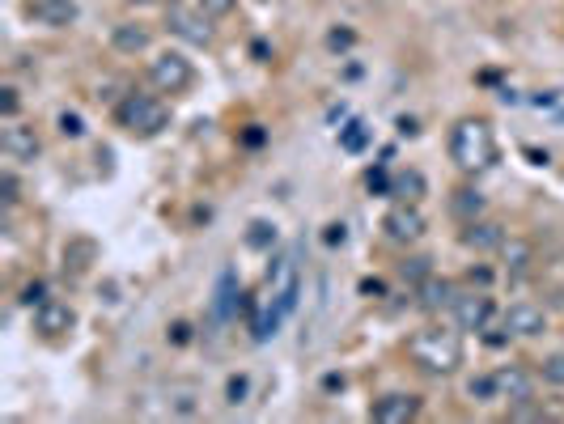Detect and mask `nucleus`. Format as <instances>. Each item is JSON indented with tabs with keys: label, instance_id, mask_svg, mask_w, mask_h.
I'll return each instance as SVG.
<instances>
[{
	"label": "nucleus",
	"instance_id": "nucleus-18",
	"mask_svg": "<svg viewBox=\"0 0 564 424\" xmlns=\"http://www.w3.org/2000/svg\"><path fill=\"white\" fill-rule=\"evenodd\" d=\"M391 196L416 204L420 196H425V174H420V170H403V174H395V179H391Z\"/></svg>",
	"mask_w": 564,
	"mask_h": 424
},
{
	"label": "nucleus",
	"instance_id": "nucleus-32",
	"mask_svg": "<svg viewBox=\"0 0 564 424\" xmlns=\"http://www.w3.org/2000/svg\"><path fill=\"white\" fill-rule=\"evenodd\" d=\"M170 340H174V344H187V340H191V327H187V323H174V327H170Z\"/></svg>",
	"mask_w": 564,
	"mask_h": 424
},
{
	"label": "nucleus",
	"instance_id": "nucleus-7",
	"mask_svg": "<svg viewBox=\"0 0 564 424\" xmlns=\"http://www.w3.org/2000/svg\"><path fill=\"white\" fill-rule=\"evenodd\" d=\"M450 314H454L458 331H484L492 323V314H497V306H492L488 293H475L471 289V293H454Z\"/></svg>",
	"mask_w": 564,
	"mask_h": 424
},
{
	"label": "nucleus",
	"instance_id": "nucleus-35",
	"mask_svg": "<svg viewBox=\"0 0 564 424\" xmlns=\"http://www.w3.org/2000/svg\"><path fill=\"white\" fill-rule=\"evenodd\" d=\"M344 238H348V234H344V225H327V242H331V246L344 242Z\"/></svg>",
	"mask_w": 564,
	"mask_h": 424
},
{
	"label": "nucleus",
	"instance_id": "nucleus-31",
	"mask_svg": "<svg viewBox=\"0 0 564 424\" xmlns=\"http://www.w3.org/2000/svg\"><path fill=\"white\" fill-rule=\"evenodd\" d=\"M327 43L336 47V51H340V47H352V34H348V30H331V34H327Z\"/></svg>",
	"mask_w": 564,
	"mask_h": 424
},
{
	"label": "nucleus",
	"instance_id": "nucleus-24",
	"mask_svg": "<svg viewBox=\"0 0 564 424\" xmlns=\"http://www.w3.org/2000/svg\"><path fill=\"white\" fill-rule=\"evenodd\" d=\"M0 111H5V119H17V111H22V98H17L13 85H5V90H0Z\"/></svg>",
	"mask_w": 564,
	"mask_h": 424
},
{
	"label": "nucleus",
	"instance_id": "nucleus-19",
	"mask_svg": "<svg viewBox=\"0 0 564 424\" xmlns=\"http://www.w3.org/2000/svg\"><path fill=\"white\" fill-rule=\"evenodd\" d=\"M450 208L458 212V217H463V221H475V217H484V196H480V191H471V187H458L454 191V200H450Z\"/></svg>",
	"mask_w": 564,
	"mask_h": 424
},
{
	"label": "nucleus",
	"instance_id": "nucleus-22",
	"mask_svg": "<svg viewBox=\"0 0 564 424\" xmlns=\"http://www.w3.org/2000/svg\"><path fill=\"white\" fill-rule=\"evenodd\" d=\"M543 382L564 386V352H552V357L543 361Z\"/></svg>",
	"mask_w": 564,
	"mask_h": 424
},
{
	"label": "nucleus",
	"instance_id": "nucleus-21",
	"mask_svg": "<svg viewBox=\"0 0 564 424\" xmlns=\"http://www.w3.org/2000/svg\"><path fill=\"white\" fill-rule=\"evenodd\" d=\"M365 140H369L365 123H348V128L340 132V145H344L348 153H361V149H365Z\"/></svg>",
	"mask_w": 564,
	"mask_h": 424
},
{
	"label": "nucleus",
	"instance_id": "nucleus-23",
	"mask_svg": "<svg viewBox=\"0 0 564 424\" xmlns=\"http://www.w3.org/2000/svg\"><path fill=\"white\" fill-rule=\"evenodd\" d=\"M60 136H68V140L85 136V123H81V115H77V111H64V115H60Z\"/></svg>",
	"mask_w": 564,
	"mask_h": 424
},
{
	"label": "nucleus",
	"instance_id": "nucleus-36",
	"mask_svg": "<svg viewBox=\"0 0 564 424\" xmlns=\"http://www.w3.org/2000/svg\"><path fill=\"white\" fill-rule=\"evenodd\" d=\"M132 5H157V0H132Z\"/></svg>",
	"mask_w": 564,
	"mask_h": 424
},
{
	"label": "nucleus",
	"instance_id": "nucleus-28",
	"mask_svg": "<svg viewBox=\"0 0 564 424\" xmlns=\"http://www.w3.org/2000/svg\"><path fill=\"white\" fill-rule=\"evenodd\" d=\"M234 5H238V0H200V9H204L208 17H225V13H234Z\"/></svg>",
	"mask_w": 564,
	"mask_h": 424
},
{
	"label": "nucleus",
	"instance_id": "nucleus-14",
	"mask_svg": "<svg viewBox=\"0 0 564 424\" xmlns=\"http://www.w3.org/2000/svg\"><path fill=\"white\" fill-rule=\"evenodd\" d=\"M458 238H463V246H471V251H501V242H505V225L475 217V221H467V229H463Z\"/></svg>",
	"mask_w": 564,
	"mask_h": 424
},
{
	"label": "nucleus",
	"instance_id": "nucleus-6",
	"mask_svg": "<svg viewBox=\"0 0 564 424\" xmlns=\"http://www.w3.org/2000/svg\"><path fill=\"white\" fill-rule=\"evenodd\" d=\"M166 26H170L174 34H179L183 43H191V47H208V43H213V22H208V13H204V9L170 5Z\"/></svg>",
	"mask_w": 564,
	"mask_h": 424
},
{
	"label": "nucleus",
	"instance_id": "nucleus-25",
	"mask_svg": "<svg viewBox=\"0 0 564 424\" xmlns=\"http://www.w3.org/2000/svg\"><path fill=\"white\" fill-rule=\"evenodd\" d=\"M467 395L480 399V403H484V399H497V391H492V378H471V382H467Z\"/></svg>",
	"mask_w": 564,
	"mask_h": 424
},
{
	"label": "nucleus",
	"instance_id": "nucleus-27",
	"mask_svg": "<svg viewBox=\"0 0 564 424\" xmlns=\"http://www.w3.org/2000/svg\"><path fill=\"white\" fill-rule=\"evenodd\" d=\"M509 420H548V412H543V408H531V399H526V403H514Z\"/></svg>",
	"mask_w": 564,
	"mask_h": 424
},
{
	"label": "nucleus",
	"instance_id": "nucleus-2",
	"mask_svg": "<svg viewBox=\"0 0 564 424\" xmlns=\"http://www.w3.org/2000/svg\"><path fill=\"white\" fill-rule=\"evenodd\" d=\"M408 357L425 374L446 378V374H458V365H463V340H458V331H446V327H420L408 340Z\"/></svg>",
	"mask_w": 564,
	"mask_h": 424
},
{
	"label": "nucleus",
	"instance_id": "nucleus-11",
	"mask_svg": "<svg viewBox=\"0 0 564 424\" xmlns=\"http://www.w3.org/2000/svg\"><path fill=\"white\" fill-rule=\"evenodd\" d=\"M505 327L514 335H522V340H535V335L548 331V314H543L539 306H531V302H514L505 310Z\"/></svg>",
	"mask_w": 564,
	"mask_h": 424
},
{
	"label": "nucleus",
	"instance_id": "nucleus-15",
	"mask_svg": "<svg viewBox=\"0 0 564 424\" xmlns=\"http://www.w3.org/2000/svg\"><path fill=\"white\" fill-rule=\"evenodd\" d=\"M34 17L51 30H68L81 17V9H77V0H34Z\"/></svg>",
	"mask_w": 564,
	"mask_h": 424
},
{
	"label": "nucleus",
	"instance_id": "nucleus-12",
	"mask_svg": "<svg viewBox=\"0 0 564 424\" xmlns=\"http://www.w3.org/2000/svg\"><path fill=\"white\" fill-rule=\"evenodd\" d=\"M369 416L378 424H408L420 416V399L416 395H382L374 408H369Z\"/></svg>",
	"mask_w": 564,
	"mask_h": 424
},
{
	"label": "nucleus",
	"instance_id": "nucleus-5",
	"mask_svg": "<svg viewBox=\"0 0 564 424\" xmlns=\"http://www.w3.org/2000/svg\"><path fill=\"white\" fill-rule=\"evenodd\" d=\"M382 229H386V238H391V242H399V246H412V242H420V238H425L429 221H425V212H420L416 204L399 200V204H395V208L382 217Z\"/></svg>",
	"mask_w": 564,
	"mask_h": 424
},
{
	"label": "nucleus",
	"instance_id": "nucleus-1",
	"mask_svg": "<svg viewBox=\"0 0 564 424\" xmlns=\"http://www.w3.org/2000/svg\"><path fill=\"white\" fill-rule=\"evenodd\" d=\"M450 162L463 174H484L497 162V132H492L488 119H458L450 128Z\"/></svg>",
	"mask_w": 564,
	"mask_h": 424
},
{
	"label": "nucleus",
	"instance_id": "nucleus-16",
	"mask_svg": "<svg viewBox=\"0 0 564 424\" xmlns=\"http://www.w3.org/2000/svg\"><path fill=\"white\" fill-rule=\"evenodd\" d=\"M111 43H115V51H123V56H140V51H149V30L140 22H119L111 30Z\"/></svg>",
	"mask_w": 564,
	"mask_h": 424
},
{
	"label": "nucleus",
	"instance_id": "nucleus-17",
	"mask_svg": "<svg viewBox=\"0 0 564 424\" xmlns=\"http://www.w3.org/2000/svg\"><path fill=\"white\" fill-rule=\"evenodd\" d=\"M501 255H505L509 276H526V272H531V263H535V246L522 242V238H505L501 242Z\"/></svg>",
	"mask_w": 564,
	"mask_h": 424
},
{
	"label": "nucleus",
	"instance_id": "nucleus-10",
	"mask_svg": "<svg viewBox=\"0 0 564 424\" xmlns=\"http://www.w3.org/2000/svg\"><path fill=\"white\" fill-rule=\"evenodd\" d=\"M0 149H5V157H13V162H34L43 145H39V132H34V128L9 119V128L0 132Z\"/></svg>",
	"mask_w": 564,
	"mask_h": 424
},
{
	"label": "nucleus",
	"instance_id": "nucleus-33",
	"mask_svg": "<svg viewBox=\"0 0 564 424\" xmlns=\"http://www.w3.org/2000/svg\"><path fill=\"white\" fill-rule=\"evenodd\" d=\"M242 395H246V378H234L229 382V403H242Z\"/></svg>",
	"mask_w": 564,
	"mask_h": 424
},
{
	"label": "nucleus",
	"instance_id": "nucleus-13",
	"mask_svg": "<svg viewBox=\"0 0 564 424\" xmlns=\"http://www.w3.org/2000/svg\"><path fill=\"white\" fill-rule=\"evenodd\" d=\"M450 302H454V285L446 276H425L416 285V306L425 310V314H437V310H450Z\"/></svg>",
	"mask_w": 564,
	"mask_h": 424
},
{
	"label": "nucleus",
	"instance_id": "nucleus-9",
	"mask_svg": "<svg viewBox=\"0 0 564 424\" xmlns=\"http://www.w3.org/2000/svg\"><path fill=\"white\" fill-rule=\"evenodd\" d=\"M492 391H497V399H505L509 408H514V403L535 399V378L526 374L522 365H501L497 374H492Z\"/></svg>",
	"mask_w": 564,
	"mask_h": 424
},
{
	"label": "nucleus",
	"instance_id": "nucleus-8",
	"mask_svg": "<svg viewBox=\"0 0 564 424\" xmlns=\"http://www.w3.org/2000/svg\"><path fill=\"white\" fill-rule=\"evenodd\" d=\"M77 327V310L60 302V297H47V302L34 306V331L47 335V340H60V335H68Z\"/></svg>",
	"mask_w": 564,
	"mask_h": 424
},
{
	"label": "nucleus",
	"instance_id": "nucleus-20",
	"mask_svg": "<svg viewBox=\"0 0 564 424\" xmlns=\"http://www.w3.org/2000/svg\"><path fill=\"white\" fill-rule=\"evenodd\" d=\"M246 246H255V251H268V246H276V225L251 221V229H246Z\"/></svg>",
	"mask_w": 564,
	"mask_h": 424
},
{
	"label": "nucleus",
	"instance_id": "nucleus-4",
	"mask_svg": "<svg viewBox=\"0 0 564 424\" xmlns=\"http://www.w3.org/2000/svg\"><path fill=\"white\" fill-rule=\"evenodd\" d=\"M149 81L162 94H183L187 85L196 81V68H191V60L183 56V51H157V56L149 60Z\"/></svg>",
	"mask_w": 564,
	"mask_h": 424
},
{
	"label": "nucleus",
	"instance_id": "nucleus-29",
	"mask_svg": "<svg viewBox=\"0 0 564 424\" xmlns=\"http://www.w3.org/2000/svg\"><path fill=\"white\" fill-rule=\"evenodd\" d=\"M403 276L416 280V285H420V280L429 276V259H412V263H403Z\"/></svg>",
	"mask_w": 564,
	"mask_h": 424
},
{
	"label": "nucleus",
	"instance_id": "nucleus-26",
	"mask_svg": "<svg viewBox=\"0 0 564 424\" xmlns=\"http://www.w3.org/2000/svg\"><path fill=\"white\" fill-rule=\"evenodd\" d=\"M0 191H5V204H9V208H13L17 200H22V187H17L13 170H5V174H0Z\"/></svg>",
	"mask_w": 564,
	"mask_h": 424
},
{
	"label": "nucleus",
	"instance_id": "nucleus-34",
	"mask_svg": "<svg viewBox=\"0 0 564 424\" xmlns=\"http://www.w3.org/2000/svg\"><path fill=\"white\" fill-rule=\"evenodd\" d=\"M467 280H471V285H475V280H480V285H488L492 272H488V268H471V272H467Z\"/></svg>",
	"mask_w": 564,
	"mask_h": 424
},
{
	"label": "nucleus",
	"instance_id": "nucleus-3",
	"mask_svg": "<svg viewBox=\"0 0 564 424\" xmlns=\"http://www.w3.org/2000/svg\"><path fill=\"white\" fill-rule=\"evenodd\" d=\"M115 123L136 140H153V136L166 132L170 111H166V102L153 98V94H128L115 106Z\"/></svg>",
	"mask_w": 564,
	"mask_h": 424
},
{
	"label": "nucleus",
	"instance_id": "nucleus-30",
	"mask_svg": "<svg viewBox=\"0 0 564 424\" xmlns=\"http://www.w3.org/2000/svg\"><path fill=\"white\" fill-rule=\"evenodd\" d=\"M22 302H26V306H39V302H47L43 280H34V285H26V289H22Z\"/></svg>",
	"mask_w": 564,
	"mask_h": 424
}]
</instances>
